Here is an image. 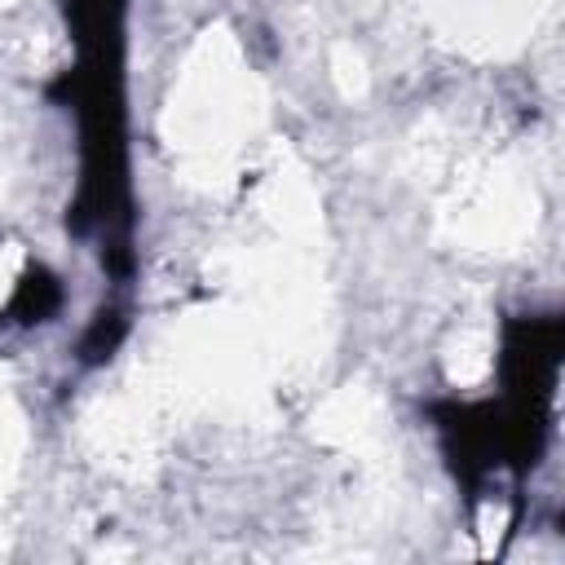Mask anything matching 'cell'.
<instances>
[{"label":"cell","instance_id":"1","mask_svg":"<svg viewBox=\"0 0 565 565\" xmlns=\"http://www.w3.org/2000/svg\"><path fill=\"white\" fill-rule=\"evenodd\" d=\"M124 13L128 0H66L79 62L66 71V102L79 124V190L66 212L75 234H97L102 260L128 278L132 199H128V141H124Z\"/></svg>","mask_w":565,"mask_h":565},{"label":"cell","instance_id":"2","mask_svg":"<svg viewBox=\"0 0 565 565\" xmlns=\"http://www.w3.org/2000/svg\"><path fill=\"white\" fill-rule=\"evenodd\" d=\"M57 309H62V282H57V274H49L44 265H31L22 274V282L13 287L9 305L0 309V331L4 327H40Z\"/></svg>","mask_w":565,"mask_h":565}]
</instances>
